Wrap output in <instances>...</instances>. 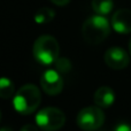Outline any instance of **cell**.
Returning a JSON list of instances; mask_svg holds the SVG:
<instances>
[{"instance_id":"obj_1","label":"cell","mask_w":131,"mask_h":131,"mask_svg":"<svg viewBox=\"0 0 131 131\" xmlns=\"http://www.w3.org/2000/svg\"><path fill=\"white\" fill-rule=\"evenodd\" d=\"M40 101L41 93L34 84H25L21 86L13 97L14 109L22 115L32 114L39 107Z\"/></svg>"},{"instance_id":"obj_2","label":"cell","mask_w":131,"mask_h":131,"mask_svg":"<svg viewBox=\"0 0 131 131\" xmlns=\"http://www.w3.org/2000/svg\"><path fill=\"white\" fill-rule=\"evenodd\" d=\"M111 32V24L102 15H93L89 17L82 27V35L84 40L91 45L104 41Z\"/></svg>"},{"instance_id":"obj_3","label":"cell","mask_w":131,"mask_h":131,"mask_svg":"<svg viewBox=\"0 0 131 131\" xmlns=\"http://www.w3.org/2000/svg\"><path fill=\"white\" fill-rule=\"evenodd\" d=\"M34 58L37 62L44 66H50L55 63L59 59L60 46L58 40L53 36L50 35H43L38 37L34 44L32 48Z\"/></svg>"},{"instance_id":"obj_4","label":"cell","mask_w":131,"mask_h":131,"mask_svg":"<svg viewBox=\"0 0 131 131\" xmlns=\"http://www.w3.org/2000/svg\"><path fill=\"white\" fill-rule=\"evenodd\" d=\"M36 124L44 131H58L66 123L64 113L55 107H46L36 114Z\"/></svg>"},{"instance_id":"obj_5","label":"cell","mask_w":131,"mask_h":131,"mask_svg":"<svg viewBox=\"0 0 131 131\" xmlns=\"http://www.w3.org/2000/svg\"><path fill=\"white\" fill-rule=\"evenodd\" d=\"M77 125L84 131H94L105 122V114L98 106H89L79 111L76 118Z\"/></svg>"},{"instance_id":"obj_6","label":"cell","mask_w":131,"mask_h":131,"mask_svg":"<svg viewBox=\"0 0 131 131\" xmlns=\"http://www.w3.org/2000/svg\"><path fill=\"white\" fill-rule=\"evenodd\" d=\"M40 86L48 95H57L63 90V78L57 69H47L40 77Z\"/></svg>"},{"instance_id":"obj_7","label":"cell","mask_w":131,"mask_h":131,"mask_svg":"<svg viewBox=\"0 0 131 131\" xmlns=\"http://www.w3.org/2000/svg\"><path fill=\"white\" fill-rule=\"evenodd\" d=\"M105 62L112 69L121 70L128 67L130 62V57L123 48L111 47L105 53Z\"/></svg>"},{"instance_id":"obj_8","label":"cell","mask_w":131,"mask_h":131,"mask_svg":"<svg viewBox=\"0 0 131 131\" xmlns=\"http://www.w3.org/2000/svg\"><path fill=\"white\" fill-rule=\"evenodd\" d=\"M112 27L118 34H130L131 32V10L130 9H118L112 17Z\"/></svg>"},{"instance_id":"obj_9","label":"cell","mask_w":131,"mask_h":131,"mask_svg":"<svg viewBox=\"0 0 131 131\" xmlns=\"http://www.w3.org/2000/svg\"><path fill=\"white\" fill-rule=\"evenodd\" d=\"M94 104L100 108H108L115 101V93L109 86H101L94 93Z\"/></svg>"},{"instance_id":"obj_10","label":"cell","mask_w":131,"mask_h":131,"mask_svg":"<svg viewBox=\"0 0 131 131\" xmlns=\"http://www.w3.org/2000/svg\"><path fill=\"white\" fill-rule=\"evenodd\" d=\"M113 0H92V9L98 15H107L113 10Z\"/></svg>"},{"instance_id":"obj_11","label":"cell","mask_w":131,"mask_h":131,"mask_svg":"<svg viewBox=\"0 0 131 131\" xmlns=\"http://www.w3.org/2000/svg\"><path fill=\"white\" fill-rule=\"evenodd\" d=\"M15 86L8 77H0V98L9 99L14 95Z\"/></svg>"},{"instance_id":"obj_12","label":"cell","mask_w":131,"mask_h":131,"mask_svg":"<svg viewBox=\"0 0 131 131\" xmlns=\"http://www.w3.org/2000/svg\"><path fill=\"white\" fill-rule=\"evenodd\" d=\"M55 13L53 9L48 8V7H43V8H39L38 10L35 13V21L39 24H44V23H48L54 18Z\"/></svg>"},{"instance_id":"obj_13","label":"cell","mask_w":131,"mask_h":131,"mask_svg":"<svg viewBox=\"0 0 131 131\" xmlns=\"http://www.w3.org/2000/svg\"><path fill=\"white\" fill-rule=\"evenodd\" d=\"M55 67L59 72H68L71 70V62L67 58H59L55 61Z\"/></svg>"},{"instance_id":"obj_14","label":"cell","mask_w":131,"mask_h":131,"mask_svg":"<svg viewBox=\"0 0 131 131\" xmlns=\"http://www.w3.org/2000/svg\"><path fill=\"white\" fill-rule=\"evenodd\" d=\"M113 131H131V125L128 124V123H125V122L118 123V124L114 128Z\"/></svg>"},{"instance_id":"obj_15","label":"cell","mask_w":131,"mask_h":131,"mask_svg":"<svg viewBox=\"0 0 131 131\" xmlns=\"http://www.w3.org/2000/svg\"><path fill=\"white\" fill-rule=\"evenodd\" d=\"M20 131H39L37 124H25Z\"/></svg>"},{"instance_id":"obj_16","label":"cell","mask_w":131,"mask_h":131,"mask_svg":"<svg viewBox=\"0 0 131 131\" xmlns=\"http://www.w3.org/2000/svg\"><path fill=\"white\" fill-rule=\"evenodd\" d=\"M51 1H52L53 4H55L57 6H64V5H67L68 2L70 1V0H51Z\"/></svg>"},{"instance_id":"obj_17","label":"cell","mask_w":131,"mask_h":131,"mask_svg":"<svg viewBox=\"0 0 131 131\" xmlns=\"http://www.w3.org/2000/svg\"><path fill=\"white\" fill-rule=\"evenodd\" d=\"M0 131H14L12 128H9V127H4V128H1L0 129Z\"/></svg>"},{"instance_id":"obj_18","label":"cell","mask_w":131,"mask_h":131,"mask_svg":"<svg viewBox=\"0 0 131 131\" xmlns=\"http://www.w3.org/2000/svg\"><path fill=\"white\" fill-rule=\"evenodd\" d=\"M129 53H130V55H131V39H130V41H129Z\"/></svg>"},{"instance_id":"obj_19","label":"cell","mask_w":131,"mask_h":131,"mask_svg":"<svg viewBox=\"0 0 131 131\" xmlns=\"http://www.w3.org/2000/svg\"><path fill=\"white\" fill-rule=\"evenodd\" d=\"M0 120H1V112H0Z\"/></svg>"}]
</instances>
